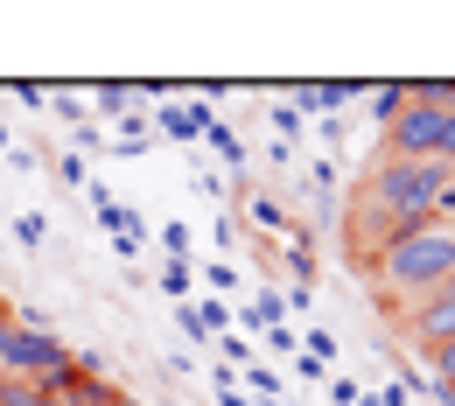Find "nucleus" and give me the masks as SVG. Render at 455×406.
Returning <instances> with one entry per match:
<instances>
[{"mask_svg":"<svg viewBox=\"0 0 455 406\" xmlns=\"http://www.w3.org/2000/svg\"><path fill=\"white\" fill-rule=\"evenodd\" d=\"M455 182L449 162H371L357 182V218H386V225H427L442 189Z\"/></svg>","mask_w":455,"mask_h":406,"instance_id":"obj_1","label":"nucleus"},{"mask_svg":"<svg viewBox=\"0 0 455 406\" xmlns=\"http://www.w3.org/2000/svg\"><path fill=\"white\" fill-rule=\"evenodd\" d=\"M379 281H386V294H393L399 308H420L427 294H442L455 281V225L435 218V225H420V232L393 238V245L379 252Z\"/></svg>","mask_w":455,"mask_h":406,"instance_id":"obj_2","label":"nucleus"},{"mask_svg":"<svg viewBox=\"0 0 455 406\" xmlns=\"http://www.w3.org/2000/svg\"><path fill=\"white\" fill-rule=\"evenodd\" d=\"M70 364H77V357L57 344V330L0 315V371H7V378H57V371H70Z\"/></svg>","mask_w":455,"mask_h":406,"instance_id":"obj_3","label":"nucleus"},{"mask_svg":"<svg viewBox=\"0 0 455 406\" xmlns=\"http://www.w3.org/2000/svg\"><path fill=\"white\" fill-rule=\"evenodd\" d=\"M442 99H435V84H413V106L386 126V155L393 162H435V140H442Z\"/></svg>","mask_w":455,"mask_h":406,"instance_id":"obj_4","label":"nucleus"},{"mask_svg":"<svg viewBox=\"0 0 455 406\" xmlns=\"http://www.w3.org/2000/svg\"><path fill=\"white\" fill-rule=\"evenodd\" d=\"M406 330H413V344H420V350L455 344V281L442 294H427L420 308H406Z\"/></svg>","mask_w":455,"mask_h":406,"instance_id":"obj_5","label":"nucleus"},{"mask_svg":"<svg viewBox=\"0 0 455 406\" xmlns=\"http://www.w3.org/2000/svg\"><path fill=\"white\" fill-rule=\"evenodd\" d=\"M364 99H371V119H379V133H386V126L413 106V84H399V77L393 84H364Z\"/></svg>","mask_w":455,"mask_h":406,"instance_id":"obj_6","label":"nucleus"},{"mask_svg":"<svg viewBox=\"0 0 455 406\" xmlns=\"http://www.w3.org/2000/svg\"><path fill=\"white\" fill-rule=\"evenodd\" d=\"M343 99H364V84H343V77H330V84H301V106H308V113H330V106H343Z\"/></svg>","mask_w":455,"mask_h":406,"instance_id":"obj_7","label":"nucleus"},{"mask_svg":"<svg viewBox=\"0 0 455 406\" xmlns=\"http://www.w3.org/2000/svg\"><path fill=\"white\" fill-rule=\"evenodd\" d=\"M281 315H287V294H259V301H252V322H259V330H281Z\"/></svg>","mask_w":455,"mask_h":406,"instance_id":"obj_8","label":"nucleus"},{"mask_svg":"<svg viewBox=\"0 0 455 406\" xmlns=\"http://www.w3.org/2000/svg\"><path fill=\"white\" fill-rule=\"evenodd\" d=\"M245 386H252V393H259V406H274V400H281V378H274V371H267V364H252V378H245Z\"/></svg>","mask_w":455,"mask_h":406,"instance_id":"obj_9","label":"nucleus"},{"mask_svg":"<svg viewBox=\"0 0 455 406\" xmlns=\"http://www.w3.org/2000/svg\"><path fill=\"white\" fill-rule=\"evenodd\" d=\"M196 322H204V337H211V330H231V308L218 301V294H211V301L196 308Z\"/></svg>","mask_w":455,"mask_h":406,"instance_id":"obj_10","label":"nucleus"},{"mask_svg":"<svg viewBox=\"0 0 455 406\" xmlns=\"http://www.w3.org/2000/svg\"><path fill=\"white\" fill-rule=\"evenodd\" d=\"M162 288H169L175 301H189V267H182V259H169V274H162Z\"/></svg>","mask_w":455,"mask_h":406,"instance_id":"obj_11","label":"nucleus"},{"mask_svg":"<svg viewBox=\"0 0 455 406\" xmlns=\"http://www.w3.org/2000/svg\"><path fill=\"white\" fill-rule=\"evenodd\" d=\"M126 99H133L126 84H99V113H126Z\"/></svg>","mask_w":455,"mask_h":406,"instance_id":"obj_12","label":"nucleus"},{"mask_svg":"<svg viewBox=\"0 0 455 406\" xmlns=\"http://www.w3.org/2000/svg\"><path fill=\"white\" fill-rule=\"evenodd\" d=\"M252 218H259V232H281V225H287V218H281V203H267V196L252 203Z\"/></svg>","mask_w":455,"mask_h":406,"instance_id":"obj_13","label":"nucleus"},{"mask_svg":"<svg viewBox=\"0 0 455 406\" xmlns=\"http://www.w3.org/2000/svg\"><path fill=\"white\" fill-rule=\"evenodd\" d=\"M43 232H50L43 218H14V238H21V245H43Z\"/></svg>","mask_w":455,"mask_h":406,"instance_id":"obj_14","label":"nucleus"},{"mask_svg":"<svg viewBox=\"0 0 455 406\" xmlns=\"http://www.w3.org/2000/svg\"><path fill=\"white\" fill-rule=\"evenodd\" d=\"M435 218H449V225H455V182L442 189V203H435Z\"/></svg>","mask_w":455,"mask_h":406,"instance_id":"obj_15","label":"nucleus"}]
</instances>
